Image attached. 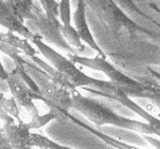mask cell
Returning a JSON list of instances; mask_svg holds the SVG:
<instances>
[{
    "label": "cell",
    "instance_id": "6da1fadb",
    "mask_svg": "<svg viewBox=\"0 0 160 149\" xmlns=\"http://www.w3.org/2000/svg\"><path fill=\"white\" fill-rule=\"evenodd\" d=\"M71 97L72 109L82 114L97 127L110 124L125 130L135 131L142 135H152L148 123L122 116L101 100L83 96L78 89L71 92Z\"/></svg>",
    "mask_w": 160,
    "mask_h": 149
},
{
    "label": "cell",
    "instance_id": "7a4b0ae2",
    "mask_svg": "<svg viewBox=\"0 0 160 149\" xmlns=\"http://www.w3.org/2000/svg\"><path fill=\"white\" fill-rule=\"evenodd\" d=\"M69 59L75 65H81L89 69L101 71L109 77L110 82L115 87L122 90L130 98H137V99L138 98H141V99L148 98L149 91H151L148 85V77L132 79L126 73L115 68L112 63L108 61L107 58H103L101 56L89 58L83 57L81 55H69Z\"/></svg>",
    "mask_w": 160,
    "mask_h": 149
},
{
    "label": "cell",
    "instance_id": "3957f363",
    "mask_svg": "<svg viewBox=\"0 0 160 149\" xmlns=\"http://www.w3.org/2000/svg\"><path fill=\"white\" fill-rule=\"evenodd\" d=\"M30 42L36 45L39 52L51 62L52 67H54L58 72H60L73 87L92 88V89L99 90L100 92H103V94L109 92V90L112 87L111 82L97 79L95 77L87 75L86 73L78 69L74 62L71 61L69 58L62 56L58 52H56L54 48L48 46V44L43 42L38 36L33 40H31Z\"/></svg>",
    "mask_w": 160,
    "mask_h": 149
},
{
    "label": "cell",
    "instance_id": "277c9868",
    "mask_svg": "<svg viewBox=\"0 0 160 149\" xmlns=\"http://www.w3.org/2000/svg\"><path fill=\"white\" fill-rule=\"evenodd\" d=\"M21 56L22 65L40 89V94L44 98V103L50 108L55 106L63 112H69L72 109L71 92L58 85L53 77L50 76L41 68H39L36 63L30 61L24 54H22Z\"/></svg>",
    "mask_w": 160,
    "mask_h": 149
},
{
    "label": "cell",
    "instance_id": "5b68a950",
    "mask_svg": "<svg viewBox=\"0 0 160 149\" xmlns=\"http://www.w3.org/2000/svg\"><path fill=\"white\" fill-rule=\"evenodd\" d=\"M25 26L30 32H32L34 36H38L43 42L53 44L60 50L67 52L69 55H78V52L69 45L61 35V23L59 18L48 16L41 4L39 6L36 1L32 8V18L26 21Z\"/></svg>",
    "mask_w": 160,
    "mask_h": 149
},
{
    "label": "cell",
    "instance_id": "8992f818",
    "mask_svg": "<svg viewBox=\"0 0 160 149\" xmlns=\"http://www.w3.org/2000/svg\"><path fill=\"white\" fill-rule=\"evenodd\" d=\"M7 84H8V88L12 94V98L15 100L19 109H26L27 113L30 115V120L38 118L40 114L33 102V91L19 79L18 75L13 70L9 71Z\"/></svg>",
    "mask_w": 160,
    "mask_h": 149
},
{
    "label": "cell",
    "instance_id": "52a82bcc",
    "mask_svg": "<svg viewBox=\"0 0 160 149\" xmlns=\"http://www.w3.org/2000/svg\"><path fill=\"white\" fill-rule=\"evenodd\" d=\"M3 131L12 149H32V137L30 129L24 121L14 118L3 121Z\"/></svg>",
    "mask_w": 160,
    "mask_h": 149
},
{
    "label": "cell",
    "instance_id": "ba28073f",
    "mask_svg": "<svg viewBox=\"0 0 160 149\" xmlns=\"http://www.w3.org/2000/svg\"><path fill=\"white\" fill-rule=\"evenodd\" d=\"M72 19L74 22V28L76 29L78 33L80 35L81 39L84 43L87 44L92 50L99 54L103 58H107V55L100 47V45L96 42L95 36H92V31L88 26V21L86 18V6L84 0H76L75 11L73 13Z\"/></svg>",
    "mask_w": 160,
    "mask_h": 149
},
{
    "label": "cell",
    "instance_id": "9c48e42d",
    "mask_svg": "<svg viewBox=\"0 0 160 149\" xmlns=\"http://www.w3.org/2000/svg\"><path fill=\"white\" fill-rule=\"evenodd\" d=\"M0 25L7 28L11 32L22 36L28 41L37 38V36H34L32 32L28 30L25 24L19 21V18L12 12V10L3 0H0Z\"/></svg>",
    "mask_w": 160,
    "mask_h": 149
},
{
    "label": "cell",
    "instance_id": "30bf717a",
    "mask_svg": "<svg viewBox=\"0 0 160 149\" xmlns=\"http://www.w3.org/2000/svg\"><path fill=\"white\" fill-rule=\"evenodd\" d=\"M60 118L61 119H68V120H71L74 124H78V127H81V128L85 129V130H87L88 132L92 133L93 135H96L97 137L101 138V140L104 142L105 144L112 146V147H115V148H117V149H141V148L135 147V146H132V145H129V144L124 143V142H122V141H119V140H116V138H114V137H111V136L107 135V134L103 133V132L97 130V129H95V128H92V127L89 126L88 123H83L82 120L78 119L75 116H73V115L70 114L69 112H62V113L60 114ZM60 118H59V119H60Z\"/></svg>",
    "mask_w": 160,
    "mask_h": 149
},
{
    "label": "cell",
    "instance_id": "8fae6325",
    "mask_svg": "<svg viewBox=\"0 0 160 149\" xmlns=\"http://www.w3.org/2000/svg\"><path fill=\"white\" fill-rule=\"evenodd\" d=\"M19 21L25 24L26 21L32 18V8L34 0H3Z\"/></svg>",
    "mask_w": 160,
    "mask_h": 149
},
{
    "label": "cell",
    "instance_id": "7c38bea8",
    "mask_svg": "<svg viewBox=\"0 0 160 149\" xmlns=\"http://www.w3.org/2000/svg\"><path fill=\"white\" fill-rule=\"evenodd\" d=\"M0 36H1V39L4 42L9 43L10 45L15 47L16 50H18L22 54L28 56V57L37 56V54H38V52L31 46V44H29L27 39L18 38V36H16L13 32H11V31H8L7 33H0Z\"/></svg>",
    "mask_w": 160,
    "mask_h": 149
},
{
    "label": "cell",
    "instance_id": "4fadbf2b",
    "mask_svg": "<svg viewBox=\"0 0 160 149\" xmlns=\"http://www.w3.org/2000/svg\"><path fill=\"white\" fill-rule=\"evenodd\" d=\"M60 31H61V35L65 38V40L67 41V43L71 47L74 48L78 55H80V53L84 52L85 45L83 44L82 39H81L80 35H78L76 29L74 28V26H72V25L65 26L61 24Z\"/></svg>",
    "mask_w": 160,
    "mask_h": 149
},
{
    "label": "cell",
    "instance_id": "5bb4252c",
    "mask_svg": "<svg viewBox=\"0 0 160 149\" xmlns=\"http://www.w3.org/2000/svg\"><path fill=\"white\" fill-rule=\"evenodd\" d=\"M113 2H114L125 14H130L131 16H135V17H138V18L143 19V21H148V22H151V23H155L152 18L147 17L143 12L138 8V6H135L133 0H113Z\"/></svg>",
    "mask_w": 160,
    "mask_h": 149
},
{
    "label": "cell",
    "instance_id": "9a60e30c",
    "mask_svg": "<svg viewBox=\"0 0 160 149\" xmlns=\"http://www.w3.org/2000/svg\"><path fill=\"white\" fill-rule=\"evenodd\" d=\"M31 137H32V147H38L40 149H73L68 146L57 144L56 142L40 134L31 133Z\"/></svg>",
    "mask_w": 160,
    "mask_h": 149
},
{
    "label": "cell",
    "instance_id": "2e32d148",
    "mask_svg": "<svg viewBox=\"0 0 160 149\" xmlns=\"http://www.w3.org/2000/svg\"><path fill=\"white\" fill-rule=\"evenodd\" d=\"M148 85L151 88V91H149L147 99L154 105H156L157 108L160 111V82L155 77H152V79H148Z\"/></svg>",
    "mask_w": 160,
    "mask_h": 149
},
{
    "label": "cell",
    "instance_id": "e0dca14e",
    "mask_svg": "<svg viewBox=\"0 0 160 149\" xmlns=\"http://www.w3.org/2000/svg\"><path fill=\"white\" fill-rule=\"evenodd\" d=\"M54 119H57V116L55 115V113L50 111L48 114L40 115L37 119H33V120H30L29 123H26V124L30 130H32V129H40L45 126L46 123H50V121L54 120Z\"/></svg>",
    "mask_w": 160,
    "mask_h": 149
},
{
    "label": "cell",
    "instance_id": "ac0fdd59",
    "mask_svg": "<svg viewBox=\"0 0 160 149\" xmlns=\"http://www.w3.org/2000/svg\"><path fill=\"white\" fill-rule=\"evenodd\" d=\"M45 14L50 17L59 18V1L57 0H39Z\"/></svg>",
    "mask_w": 160,
    "mask_h": 149
},
{
    "label": "cell",
    "instance_id": "d6986e66",
    "mask_svg": "<svg viewBox=\"0 0 160 149\" xmlns=\"http://www.w3.org/2000/svg\"><path fill=\"white\" fill-rule=\"evenodd\" d=\"M3 108H4V111H6L11 117H13L16 121H23L21 119V117H19V107L13 98H11V99H7L6 98V99H4Z\"/></svg>",
    "mask_w": 160,
    "mask_h": 149
},
{
    "label": "cell",
    "instance_id": "ffe728a7",
    "mask_svg": "<svg viewBox=\"0 0 160 149\" xmlns=\"http://www.w3.org/2000/svg\"><path fill=\"white\" fill-rule=\"evenodd\" d=\"M0 52H2L4 55H7L8 57H10L12 60H14L16 57H18V56L22 54L18 50H16L15 47L10 45L9 43L4 42V41L1 39V36H0Z\"/></svg>",
    "mask_w": 160,
    "mask_h": 149
},
{
    "label": "cell",
    "instance_id": "44dd1931",
    "mask_svg": "<svg viewBox=\"0 0 160 149\" xmlns=\"http://www.w3.org/2000/svg\"><path fill=\"white\" fill-rule=\"evenodd\" d=\"M4 99H6V97H4L3 92H1V90H0V119H1V120H3V121H7V120L12 119L13 117H11L6 111H4V108H3Z\"/></svg>",
    "mask_w": 160,
    "mask_h": 149
},
{
    "label": "cell",
    "instance_id": "7402d4cb",
    "mask_svg": "<svg viewBox=\"0 0 160 149\" xmlns=\"http://www.w3.org/2000/svg\"><path fill=\"white\" fill-rule=\"evenodd\" d=\"M144 140L146 142H148L149 144L154 147L155 149H160V140L157 138L156 136L152 135H143Z\"/></svg>",
    "mask_w": 160,
    "mask_h": 149
},
{
    "label": "cell",
    "instance_id": "603a6c76",
    "mask_svg": "<svg viewBox=\"0 0 160 149\" xmlns=\"http://www.w3.org/2000/svg\"><path fill=\"white\" fill-rule=\"evenodd\" d=\"M8 75H9L8 70L4 68V65H2L1 60H0V82L7 83V80H8Z\"/></svg>",
    "mask_w": 160,
    "mask_h": 149
},
{
    "label": "cell",
    "instance_id": "cb8c5ba5",
    "mask_svg": "<svg viewBox=\"0 0 160 149\" xmlns=\"http://www.w3.org/2000/svg\"><path fill=\"white\" fill-rule=\"evenodd\" d=\"M0 149H12L6 135L3 133H1V132H0Z\"/></svg>",
    "mask_w": 160,
    "mask_h": 149
},
{
    "label": "cell",
    "instance_id": "d4e9b609",
    "mask_svg": "<svg viewBox=\"0 0 160 149\" xmlns=\"http://www.w3.org/2000/svg\"><path fill=\"white\" fill-rule=\"evenodd\" d=\"M148 72L152 74V77H155L156 79H158L160 82V72H158V71H156L155 69H152V68H148Z\"/></svg>",
    "mask_w": 160,
    "mask_h": 149
},
{
    "label": "cell",
    "instance_id": "484cf974",
    "mask_svg": "<svg viewBox=\"0 0 160 149\" xmlns=\"http://www.w3.org/2000/svg\"><path fill=\"white\" fill-rule=\"evenodd\" d=\"M57 1H60V0H57Z\"/></svg>",
    "mask_w": 160,
    "mask_h": 149
}]
</instances>
